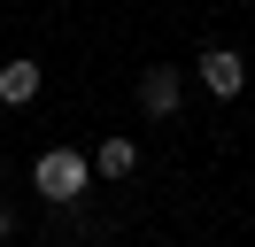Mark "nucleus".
<instances>
[{
    "instance_id": "f257e3e1",
    "label": "nucleus",
    "mask_w": 255,
    "mask_h": 247,
    "mask_svg": "<svg viewBox=\"0 0 255 247\" xmlns=\"http://www.w3.org/2000/svg\"><path fill=\"white\" fill-rule=\"evenodd\" d=\"M31 185H39L47 201H78L85 185H93V162H85L78 147H47V154L31 162Z\"/></svg>"
},
{
    "instance_id": "f03ea898",
    "label": "nucleus",
    "mask_w": 255,
    "mask_h": 247,
    "mask_svg": "<svg viewBox=\"0 0 255 247\" xmlns=\"http://www.w3.org/2000/svg\"><path fill=\"white\" fill-rule=\"evenodd\" d=\"M201 85L217 93V101H232V93L248 85V62H240L232 46H209V54H201Z\"/></svg>"
},
{
    "instance_id": "7ed1b4c3",
    "label": "nucleus",
    "mask_w": 255,
    "mask_h": 247,
    "mask_svg": "<svg viewBox=\"0 0 255 247\" xmlns=\"http://www.w3.org/2000/svg\"><path fill=\"white\" fill-rule=\"evenodd\" d=\"M139 108H147V116H170V108H178V70H170V62H155V70L139 77Z\"/></svg>"
},
{
    "instance_id": "20e7f679",
    "label": "nucleus",
    "mask_w": 255,
    "mask_h": 247,
    "mask_svg": "<svg viewBox=\"0 0 255 247\" xmlns=\"http://www.w3.org/2000/svg\"><path fill=\"white\" fill-rule=\"evenodd\" d=\"M31 93H39V62H0V101L23 108Z\"/></svg>"
},
{
    "instance_id": "39448f33",
    "label": "nucleus",
    "mask_w": 255,
    "mask_h": 247,
    "mask_svg": "<svg viewBox=\"0 0 255 247\" xmlns=\"http://www.w3.org/2000/svg\"><path fill=\"white\" fill-rule=\"evenodd\" d=\"M93 170H101V178H131V170H139V147H131V139H101Z\"/></svg>"
},
{
    "instance_id": "423d86ee",
    "label": "nucleus",
    "mask_w": 255,
    "mask_h": 247,
    "mask_svg": "<svg viewBox=\"0 0 255 247\" xmlns=\"http://www.w3.org/2000/svg\"><path fill=\"white\" fill-rule=\"evenodd\" d=\"M0 240H8V209H0Z\"/></svg>"
}]
</instances>
